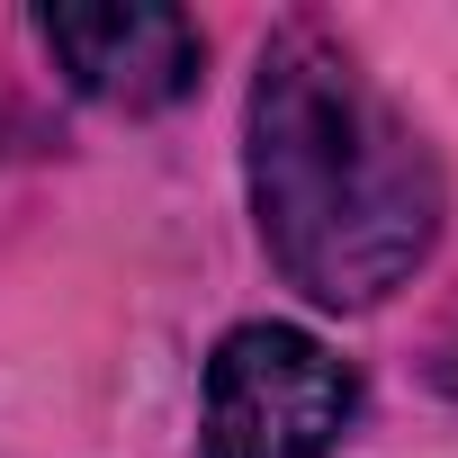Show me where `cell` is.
Segmentation results:
<instances>
[{
  "instance_id": "cell-2",
  "label": "cell",
  "mask_w": 458,
  "mask_h": 458,
  "mask_svg": "<svg viewBox=\"0 0 458 458\" xmlns=\"http://www.w3.org/2000/svg\"><path fill=\"white\" fill-rule=\"evenodd\" d=\"M360 413V377L306 324H234L207 360L198 458H333Z\"/></svg>"
},
{
  "instance_id": "cell-4",
  "label": "cell",
  "mask_w": 458,
  "mask_h": 458,
  "mask_svg": "<svg viewBox=\"0 0 458 458\" xmlns=\"http://www.w3.org/2000/svg\"><path fill=\"white\" fill-rule=\"evenodd\" d=\"M440 377H449V386H458V351H449V369H440Z\"/></svg>"
},
{
  "instance_id": "cell-1",
  "label": "cell",
  "mask_w": 458,
  "mask_h": 458,
  "mask_svg": "<svg viewBox=\"0 0 458 458\" xmlns=\"http://www.w3.org/2000/svg\"><path fill=\"white\" fill-rule=\"evenodd\" d=\"M243 171L270 261L333 315L395 297L431 261L449 216L431 144L324 28H279L261 46L243 108Z\"/></svg>"
},
{
  "instance_id": "cell-3",
  "label": "cell",
  "mask_w": 458,
  "mask_h": 458,
  "mask_svg": "<svg viewBox=\"0 0 458 458\" xmlns=\"http://www.w3.org/2000/svg\"><path fill=\"white\" fill-rule=\"evenodd\" d=\"M46 55L64 64V81L99 108H126V117H153V108H180L198 90V64H207V37L189 10H46L37 19Z\"/></svg>"
}]
</instances>
